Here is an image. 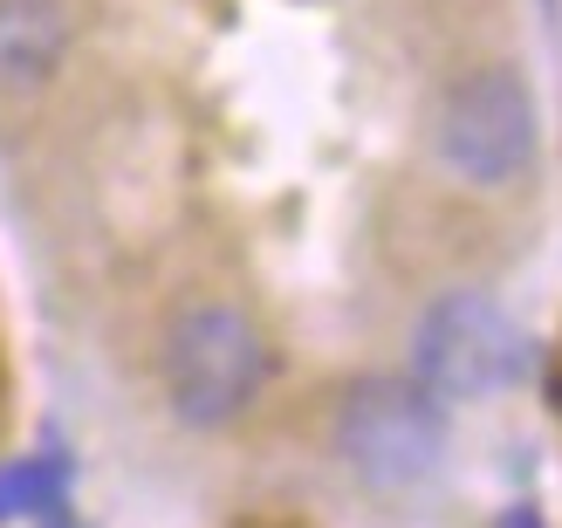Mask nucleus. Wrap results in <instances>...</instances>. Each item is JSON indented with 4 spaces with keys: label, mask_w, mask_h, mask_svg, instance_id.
<instances>
[{
    "label": "nucleus",
    "mask_w": 562,
    "mask_h": 528,
    "mask_svg": "<svg viewBox=\"0 0 562 528\" xmlns=\"http://www.w3.org/2000/svg\"><path fill=\"white\" fill-rule=\"evenodd\" d=\"M336 453L363 487L405 494L432 481V467L446 460V412L412 378H363L336 412Z\"/></svg>",
    "instance_id": "1"
},
{
    "label": "nucleus",
    "mask_w": 562,
    "mask_h": 528,
    "mask_svg": "<svg viewBox=\"0 0 562 528\" xmlns=\"http://www.w3.org/2000/svg\"><path fill=\"white\" fill-rule=\"evenodd\" d=\"M268 378V350L255 323L227 302H192L165 337V392L186 426H227L255 405Z\"/></svg>",
    "instance_id": "2"
},
{
    "label": "nucleus",
    "mask_w": 562,
    "mask_h": 528,
    "mask_svg": "<svg viewBox=\"0 0 562 528\" xmlns=\"http://www.w3.org/2000/svg\"><path fill=\"white\" fill-rule=\"evenodd\" d=\"M528 364L521 329L508 323V310L487 295H439L412 329V384L439 405H467V398H494L508 392Z\"/></svg>",
    "instance_id": "3"
},
{
    "label": "nucleus",
    "mask_w": 562,
    "mask_h": 528,
    "mask_svg": "<svg viewBox=\"0 0 562 528\" xmlns=\"http://www.w3.org/2000/svg\"><path fill=\"white\" fill-rule=\"evenodd\" d=\"M69 55L63 0H0V90H35Z\"/></svg>",
    "instance_id": "5"
},
{
    "label": "nucleus",
    "mask_w": 562,
    "mask_h": 528,
    "mask_svg": "<svg viewBox=\"0 0 562 528\" xmlns=\"http://www.w3.org/2000/svg\"><path fill=\"white\" fill-rule=\"evenodd\" d=\"M432 137H439V158L453 165L460 179L508 186L536 165L542 117H536V97H528V82L515 69H473L446 90Z\"/></svg>",
    "instance_id": "4"
},
{
    "label": "nucleus",
    "mask_w": 562,
    "mask_h": 528,
    "mask_svg": "<svg viewBox=\"0 0 562 528\" xmlns=\"http://www.w3.org/2000/svg\"><path fill=\"white\" fill-rule=\"evenodd\" d=\"M55 494H63V460L0 467V521L8 515H55Z\"/></svg>",
    "instance_id": "6"
},
{
    "label": "nucleus",
    "mask_w": 562,
    "mask_h": 528,
    "mask_svg": "<svg viewBox=\"0 0 562 528\" xmlns=\"http://www.w3.org/2000/svg\"><path fill=\"white\" fill-rule=\"evenodd\" d=\"M508 528H542V515H536V508H515V515H508Z\"/></svg>",
    "instance_id": "7"
}]
</instances>
